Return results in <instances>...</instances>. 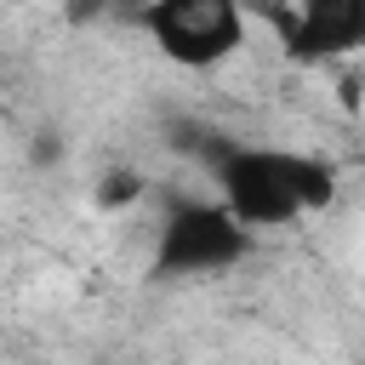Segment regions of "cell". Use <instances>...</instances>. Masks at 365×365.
I'll return each mask as SVG.
<instances>
[{
	"instance_id": "1",
	"label": "cell",
	"mask_w": 365,
	"mask_h": 365,
	"mask_svg": "<svg viewBox=\"0 0 365 365\" xmlns=\"http://www.w3.org/2000/svg\"><path fill=\"white\" fill-rule=\"evenodd\" d=\"M205 171H211L217 205L245 234H268V228L319 217L342 194V171L331 160L302 154V148H274V143L217 137V143H205Z\"/></svg>"
},
{
	"instance_id": "2",
	"label": "cell",
	"mask_w": 365,
	"mask_h": 365,
	"mask_svg": "<svg viewBox=\"0 0 365 365\" xmlns=\"http://www.w3.org/2000/svg\"><path fill=\"white\" fill-rule=\"evenodd\" d=\"M257 251V234H245L217 200H171L165 217L154 222V251H148V279H217L234 274Z\"/></svg>"
},
{
	"instance_id": "3",
	"label": "cell",
	"mask_w": 365,
	"mask_h": 365,
	"mask_svg": "<svg viewBox=\"0 0 365 365\" xmlns=\"http://www.w3.org/2000/svg\"><path fill=\"white\" fill-rule=\"evenodd\" d=\"M131 23L148 34V46L188 74H211L251 40V11L240 0H148L131 11Z\"/></svg>"
},
{
	"instance_id": "4",
	"label": "cell",
	"mask_w": 365,
	"mask_h": 365,
	"mask_svg": "<svg viewBox=\"0 0 365 365\" xmlns=\"http://www.w3.org/2000/svg\"><path fill=\"white\" fill-rule=\"evenodd\" d=\"M285 57L302 68L342 63L365 46V6L359 0H302L297 11H279Z\"/></svg>"
},
{
	"instance_id": "5",
	"label": "cell",
	"mask_w": 365,
	"mask_h": 365,
	"mask_svg": "<svg viewBox=\"0 0 365 365\" xmlns=\"http://www.w3.org/2000/svg\"><path fill=\"white\" fill-rule=\"evenodd\" d=\"M143 194V177H131V171H108V182L97 188V205H120V200H137Z\"/></svg>"
}]
</instances>
